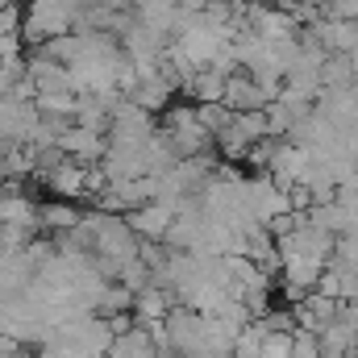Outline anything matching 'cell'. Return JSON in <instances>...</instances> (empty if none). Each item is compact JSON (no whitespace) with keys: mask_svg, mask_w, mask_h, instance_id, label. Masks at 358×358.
Here are the masks:
<instances>
[{"mask_svg":"<svg viewBox=\"0 0 358 358\" xmlns=\"http://www.w3.org/2000/svg\"><path fill=\"white\" fill-rule=\"evenodd\" d=\"M17 358H25V355H17Z\"/></svg>","mask_w":358,"mask_h":358,"instance_id":"8","label":"cell"},{"mask_svg":"<svg viewBox=\"0 0 358 358\" xmlns=\"http://www.w3.org/2000/svg\"><path fill=\"white\" fill-rule=\"evenodd\" d=\"M159 129H163L167 142L176 146L179 163H183V159H200V150L208 146V129L200 125V113H196L192 104H171Z\"/></svg>","mask_w":358,"mask_h":358,"instance_id":"1","label":"cell"},{"mask_svg":"<svg viewBox=\"0 0 358 358\" xmlns=\"http://www.w3.org/2000/svg\"><path fill=\"white\" fill-rule=\"evenodd\" d=\"M42 183L55 192V200H80V196H88V167H80V163H59L50 176H42Z\"/></svg>","mask_w":358,"mask_h":358,"instance_id":"3","label":"cell"},{"mask_svg":"<svg viewBox=\"0 0 358 358\" xmlns=\"http://www.w3.org/2000/svg\"><path fill=\"white\" fill-rule=\"evenodd\" d=\"M125 221H129V229H134L142 242H163V238L171 234V225H176V208L155 200V204H146V208L129 213Z\"/></svg>","mask_w":358,"mask_h":358,"instance_id":"2","label":"cell"},{"mask_svg":"<svg viewBox=\"0 0 358 358\" xmlns=\"http://www.w3.org/2000/svg\"><path fill=\"white\" fill-rule=\"evenodd\" d=\"M0 4H21V0H0Z\"/></svg>","mask_w":358,"mask_h":358,"instance_id":"7","label":"cell"},{"mask_svg":"<svg viewBox=\"0 0 358 358\" xmlns=\"http://www.w3.org/2000/svg\"><path fill=\"white\" fill-rule=\"evenodd\" d=\"M259 100H263V92L255 88L250 80H242V76L225 84V108H255Z\"/></svg>","mask_w":358,"mask_h":358,"instance_id":"5","label":"cell"},{"mask_svg":"<svg viewBox=\"0 0 358 358\" xmlns=\"http://www.w3.org/2000/svg\"><path fill=\"white\" fill-rule=\"evenodd\" d=\"M25 29V13H17V4H0V38H21Z\"/></svg>","mask_w":358,"mask_h":358,"instance_id":"6","label":"cell"},{"mask_svg":"<svg viewBox=\"0 0 358 358\" xmlns=\"http://www.w3.org/2000/svg\"><path fill=\"white\" fill-rule=\"evenodd\" d=\"M80 221H84V217L71 208V200H50V204H42V229H55V234L67 238Z\"/></svg>","mask_w":358,"mask_h":358,"instance_id":"4","label":"cell"}]
</instances>
